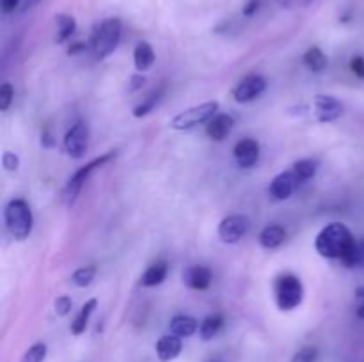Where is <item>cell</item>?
Wrapping results in <instances>:
<instances>
[{"instance_id": "cell-1", "label": "cell", "mask_w": 364, "mask_h": 362, "mask_svg": "<svg viewBox=\"0 0 364 362\" xmlns=\"http://www.w3.org/2000/svg\"><path fill=\"white\" fill-rule=\"evenodd\" d=\"M355 238L350 233L345 224L341 222H333L327 224L318 234H316L315 240V248L322 258L327 259H340L345 265L348 258L352 256L355 248Z\"/></svg>"}, {"instance_id": "cell-2", "label": "cell", "mask_w": 364, "mask_h": 362, "mask_svg": "<svg viewBox=\"0 0 364 362\" xmlns=\"http://www.w3.org/2000/svg\"><path fill=\"white\" fill-rule=\"evenodd\" d=\"M4 219H6L7 231L16 241H25L28 234L32 233L34 216H32L31 206L23 199L9 201V204L6 206V212H4Z\"/></svg>"}, {"instance_id": "cell-3", "label": "cell", "mask_w": 364, "mask_h": 362, "mask_svg": "<svg viewBox=\"0 0 364 362\" xmlns=\"http://www.w3.org/2000/svg\"><path fill=\"white\" fill-rule=\"evenodd\" d=\"M121 28L123 25H121L119 18H109L96 25L91 35V45L92 52L98 59H105L117 48L121 39Z\"/></svg>"}, {"instance_id": "cell-4", "label": "cell", "mask_w": 364, "mask_h": 362, "mask_svg": "<svg viewBox=\"0 0 364 362\" xmlns=\"http://www.w3.org/2000/svg\"><path fill=\"white\" fill-rule=\"evenodd\" d=\"M274 293H276V304L281 311H294L302 304L304 286L294 273H284V275L277 277L276 284H274Z\"/></svg>"}, {"instance_id": "cell-5", "label": "cell", "mask_w": 364, "mask_h": 362, "mask_svg": "<svg viewBox=\"0 0 364 362\" xmlns=\"http://www.w3.org/2000/svg\"><path fill=\"white\" fill-rule=\"evenodd\" d=\"M116 158V153L114 151H109L105 153V155H102L100 158H95L92 162L85 163L84 167H80V169L77 170V172L73 174V176L68 180L66 187H64V192H63V201L66 206H73L75 201H77L78 194L82 192V188H84V185L87 183V180L91 177V174L95 172L96 169H100V167H103L105 163H109L110 160Z\"/></svg>"}, {"instance_id": "cell-6", "label": "cell", "mask_w": 364, "mask_h": 362, "mask_svg": "<svg viewBox=\"0 0 364 362\" xmlns=\"http://www.w3.org/2000/svg\"><path fill=\"white\" fill-rule=\"evenodd\" d=\"M217 110H219V102H205L201 105L191 106L174 116V119L171 121V128L178 131L192 130L199 124L208 123L213 116H217Z\"/></svg>"}, {"instance_id": "cell-7", "label": "cell", "mask_w": 364, "mask_h": 362, "mask_svg": "<svg viewBox=\"0 0 364 362\" xmlns=\"http://www.w3.org/2000/svg\"><path fill=\"white\" fill-rule=\"evenodd\" d=\"M249 227H251V220L245 215L235 213V215H230L220 220L219 238L224 243H238L249 233Z\"/></svg>"}, {"instance_id": "cell-8", "label": "cell", "mask_w": 364, "mask_h": 362, "mask_svg": "<svg viewBox=\"0 0 364 362\" xmlns=\"http://www.w3.org/2000/svg\"><path fill=\"white\" fill-rule=\"evenodd\" d=\"M89 146V128L85 123H77L64 135V149L75 160L84 158Z\"/></svg>"}, {"instance_id": "cell-9", "label": "cell", "mask_w": 364, "mask_h": 362, "mask_svg": "<svg viewBox=\"0 0 364 362\" xmlns=\"http://www.w3.org/2000/svg\"><path fill=\"white\" fill-rule=\"evenodd\" d=\"M267 89V80L262 77V75H247L245 78H242L238 82L237 87L233 89V96H235V102L238 103H249L252 99L259 98V96L265 92Z\"/></svg>"}, {"instance_id": "cell-10", "label": "cell", "mask_w": 364, "mask_h": 362, "mask_svg": "<svg viewBox=\"0 0 364 362\" xmlns=\"http://www.w3.org/2000/svg\"><path fill=\"white\" fill-rule=\"evenodd\" d=\"M313 109H315V117L318 123H333V121L340 119L343 116V105L338 102L333 96L316 94L315 102H313Z\"/></svg>"}, {"instance_id": "cell-11", "label": "cell", "mask_w": 364, "mask_h": 362, "mask_svg": "<svg viewBox=\"0 0 364 362\" xmlns=\"http://www.w3.org/2000/svg\"><path fill=\"white\" fill-rule=\"evenodd\" d=\"M233 156L237 160L238 167L251 169L259 160V142L256 138H242L235 144Z\"/></svg>"}, {"instance_id": "cell-12", "label": "cell", "mask_w": 364, "mask_h": 362, "mask_svg": "<svg viewBox=\"0 0 364 362\" xmlns=\"http://www.w3.org/2000/svg\"><path fill=\"white\" fill-rule=\"evenodd\" d=\"M297 185L299 181L297 177H295V174L291 172V170H287V172L277 174V176L270 181L269 194L270 197L276 199V201H284V199H288L294 194Z\"/></svg>"}, {"instance_id": "cell-13", "label": "cell", "mask_w": 364, "mask_h": 362, "mask_svg": "<svg viewBox=\"0 0 364 362\" xmlns=\"http://www.w3.org/2000/svg\"><path fill=\"white\" fill-rule=\"evenodd\" d=\"M183 283L187 284L191 290L205 291L208 290L210 284H212V272H210L208 266L192 265L188 266V268H185Z\"/></svg>"}, {"instance_id": "cell-14", "label": "cell", "mask_w": 364, "mask_h": 362, "mask_svg": "<svg viewBox=\"0 0 364 362\" xmlns=\"http://www.w3.org/2000/svg\"><path fill=\"white\" fill-rule=\"evenodd\" d=\"M235 126V119L230 116V114H217L212 119L206 123V135H208L212 141H224L228 135L231 133Z\"/></svg>"}, {"instance_id": "cell-15", "label": "cell", "mask_w": 364, "mask_h": 362, "mask_svg": "<svg viewBox=\"0 0 364 362\" xmlns=\"http://www.w3.org/2000/svg\"><path fill=\"white\" fill-rule=\"evenodd\" d=\"M181 348H183L181 337L174 336V334H167V336H162L156 341V357L162 362H171L181 353Z\"/></svg>"}, {"instance_id": "cell-16", "label": "cell", "mask_w": 364, "mask_h": 362, "mask_svg": "<svg viewBox=\"0 0 364 362\" xmlns=\"http://www.w3.org/2000/svg\"><path fill=\"white\" fill-rule=\"evenodd\" d=\"M169 329L171 334L178 337H191L198 332L199 329V323L198 319L192 318L188 314H176L169 323Z\"/></svg>"}, {"instance_id": "cell-17", "label": "cell", "mask_w": 364, "mask_h": 362, "mask_svg": "<svg viewBox=\"0 0 364 362\" xmlns=\"http://www.w3.org/2000/svg\"><path fill=\"white\" fill-rule=\"evenodd\" d=\"M284 238H287V231H284V227L277 226V224H272V226H267L265 229L259 233L258 241L263 248H267V251H274V248H277L281 243H283Z\"/></svg>"}, {"instance_id": "cell-18", "label": "cell", "mask_w": 364, "mask_h": 362, "mask_svg": "<svg viewBox=\"0 0 364 362\" xmlns=\"http://www.w3.org/2000/svg\"><path fill=\"white\" fill-rule=\"evenodd\" d=\"M167 272H169V266L166 261H156L151 266L146 268V272L141 275V286L144 287H155L159 284H162L166 280Z\"/></svg>"}, {"instance_id": "cell-19", "label": "cell", "mask_w": 364, "mask_h": 362, "mask_svg": "<svg viewBox=\"0 0 364 362\" xmlns=\"http://www.w3.org/2000/svg\"><path fill=\"white\" fill-rule=\"evenodd\" d=\"M134 64L137 71H148L155 64V50L149 43L141 41L137 43L134 50Z\"/></svg>"}, {"instance_id": "cell-20", "label": "cell", "mask_w": 364, "mask_h": 362, "mask_svg": "<svg viewBox=\"0 0 364 362\" xmlns=\"http://www.w3.org/2000/svg\"><path fill=\"white\" fill-rule=\"evenodd\" d=\"M96 305H98V300H96V298H89V300L82 305L80 312H78L77 318L71 323V334H73V336H80V334L85 332L89 318H91V314L95 312Z\"/></svg>"}, {"instance_id": "cell-21", "label": "cell", "mask_w": 364, "mask_h": 362, "mask_svg": "<svg viewBox=\"0 0 364 362\" xmlns=\"http://www.w3.org/2000/svg\"><path fill=\"white\" fill-rule=\"evenodd\" d=\"M55 25H57V32H55V41L57 43H64L66 39H70L71 35L75 34L77 31V20L70 14H57L55 16Z\"/></svg>"}, {"instance_id": "cell-22", "label": "cell", "mask_w": 364, "mask_h": 362, "mask_svg": "<svg viewBox=\"0 0 364 362\" xmlns=\"http://www.w3.org/2000/svg\"><path fill=\"white\" fill-rule=\"evenodd\" d=\"M304 64L313 71V73H322V71H326L329 60H327V55L322 52L320 46H311V48H308V52L304 53Z\"/></svg>"}, {"instance_id": "cell-23", "label": "cell", "mask_w": 364, "mask_h": 362, "mask_svg": "<svg viewBox=\"0 0 364 362\" xmlns=\"http://www.w3.org/2000/svg\"><path fill=\"white\" fill-rule=\"evenodd\" d=\"M224 325V318L220 314H210L206 316L205 319L199 325V337L203 341H210L219 334V330L223 329Z\"/></svg>"}, {"instance_id": "cell-24", "label": "cell", "mask_w": 364, "mask_h": 362, "mask_svg": "<svg viewBox=\"0 0 364 362\" xmlns=\"http://www.w3.org/2000/svg\"><path fill=\"white\" fill-rule=\"evenodd\" d=\"M316 170H318V162L313 158L299 160V162H295L294 167H291V172L295 174L299 183H304V181L311 180L316 174Z\"/></svg>"}, {"instance_id": "cell-25", "label": "cell", "mask_w": 364, "mask_h": 362, "mask_svg": "<svg viewBox=\"0 0 364 362\" xmlns=\"http://www.w3.org/2000/svg\"><path fill=\"white\" fill-rule=\"evenodd\" d=\"M96 277V266H82V268L75 270L71 275V283L78 287H85L95 280Z\"/></svg>"}, {"instance_id": "cell-26", "label": "cell", "mask_w": 364, "mask_h": 362, "mask_svg": "<svg viewBox=\"0 0 364 362\" xmlns=\"http://www.w3.org/2000/svg\"><path fill=\"white\" fill-rule=\"evenodd\" d=\"M160 98H162V91L151 92V94L148 96V99H146V102H142L141 105L135 106V109H134V116H135V117H144V116H148V114L151 112L153 109H155L156 103L160 102Z\"/></svg>"}, {"instance_id": "cell-27", "label": "cell", "mask_w": 364, "mask_h": 362, "mask_svg": "<svg viewBox=\"0 0 364 362\" xmlns=\"http://www.w3.org/2000/svg\"><path fill=\"white\" fill-rule=\"evenodd\" d=\"M46 358V344L36 343L21 357V362H43Z\"/></svg>"}, {"instance_id": "cell-28", "label": "cell", "mask_w": 364, "mask_h": 362, "mask_svg": "<svg viewBox=\"0 0 364 362\" xmlns=\"http://www.w3.org/2000/svg\"><path fill=\"white\" fill-rule=\"evenodd\" d=\"M345 266H347V268H355V266H361V268H364V238L361 241L355 243L354 252H352L350 258L345 261Z\"/></svg>"}, {"instance_id": "cell-29", "label": "cell", "mask_w": 364, "mask_h": 362, "mask_svg": "<svg viewBox=\"0 0 364 362\" xmlns=\"http://www.w3.org/2000/svg\"><path fill=\"white\" fill-rule=\"evenodd\" d=\"M13 96H14L13 85H11L9 82H4V84L0 85V110H2V112H6V110L11 106V103H13Z\"/></svg>"}, {"instance_id": "cell-30", "label": "cell", "mask_w": 364, "mask_h": 362, "mask_svg": "<svg viewBox=\"0 0 364 362\" xmlns=\"http://www.w3.org/2000/svg\"><path fill=\"white\" fill-rule=\"evenodd\" d=\"M318 358V350L315 346H304L294 355L291 362H316Z\"/></svg>"}, {"instance_id": "cell-31", "label": "cell", "mask_w": 364, "mask_h": 362, "mask_svg": "<svg viewBox=\"0 0 364 362\" xmlns=\"http://www.w3.org/2000/svg\"><path fill=\"white\" fill-rule=\"evenodd\" d=\"M71 307H73V302L68 295H60L53 302V309H55L57 316H68L71 312Z\"/></svg>"}, {"instance_id": "cell-32", "label": "cell", "mask_w": 364, "mask_h": 362, "mask_svg": "<svg viewBox=\"0 0 364 362\" xmlns=\"http://www.w3.org/2000/svg\"><path fill=\"white\" fill-rule=\"evenodd\" d=\"M2 167L6 170H9V172H14V170H18V167H20V158H18L16 153H11V151H6L2 155Z\"/></svg>"}, {"instance_id": "cell-33", "label": "cell", "mask_w": 364, "mask_h": 362, "mask_svg": "<svg viewBox=\"0 0 364 362\" xmlns=\"http://www.w3.org/2000/svg\"><path fill=\"white\" fill-rule=\"evenodd\" d=\"M355 312L361 319H364V286L355 290Z\"/></svg>"}, {"instance_id": "cell-34", "label": "cell", "mask_w": 364, "mask_h": 362, "mask_svg": "<svg viewBox=\"0 0 364 362\" xmlns=\"http://www.w3.org/2000/svg\"><path fill=\"white\" fill-rule=\"evenodd\" d=\"M350 70L354 71V73L358 75V77H361L363 71H364V59H363L361 55L354 57V59L350 60Z\"/></svg>"}, {"instance_id": "cell-35", "label": "cell", "mask_w": 364, "mask_h": 362, "mask_svg": "<svg viewBox=\"0 0 364 362\" xmlns=\"http://www.w3.org/2000/svg\"><path fill=\"white\" fill-rule=\"evenodd\" d=\"M18 6H20V0H0V7H2L4 14L13 13Z\"/></svg>"}, {"instance_id": "cell-36", "label": "cell", "mask_w": 364, "mask_h": 362, "mask_svg": "<svg viewBox=\"0 0 364 362\" xmlns=\"http://www.w3.org/2000/svg\"><path fill=\"white\" fill-rule=\"evenodd\" d=\"M146 78L142 77V75H134V77L130 78V91H137V89H141L142 85H144Z\"/></svg>"}, {"instance_id": "cell-37", "label": "cell", "mask_w": 364, "mask_h": 362, "mask_svg": "<svg viewBox=\"0 0 364 362\" xmlns=\"http://www.w3.org/2000/svg\"><path fill=\"white\" fill-rule=\"evenodd\" d=\"M258 7H259V0H249L247 6L244 7V14L245 16H252V14L258 11Z\"/></svg>"}, {"instance_id": "cell-38", "label": "cell", "mask_w": 364, "mask_h": 362, "mask_svg": "<svg viewBox=\"0 0 364 362\" xmlns=\"http://www.w3.org/2000/svg\"><path fill=\"white\" fill-rule=\"evenodd\" d=\"M85 45L84 43H75L73 46H70V55H77L78 52H84Z\"/></svg>"}, {"instance_id": "cell-39", "label": "cell", "mask_w": 364, "mask_h": 362, "mask_svg": "<svg viewBox=\"0 0 364 362\" xmlns=\"http://www.w3.org/2000/svg\"><path fill=\"white\" fill-rule=\"evenodd\" d=\"M39 0H27V7H32V6H36V4H38Z\"/></svg>"}, {"instance_id": "cell-40", "label": "cell", "mask_w": 364, "mask_h": 362, "mask_svg": "<svg viewBox=\"0 0 364 362\" xmlns=\"http://www.w3.org/2000/svg\"><path fill=\"white\" fill-rule=\"evenodd\" d=\"M295 2H299V4H302V6H306V4H309V2H311V0H295Z\"/></svg>"}, {"instance_id": "cell-41", "label": "cell", "mask_w": 364, "mask_h": 362, "mask_svg": "<svg viewBox=\"0 0 364 362\" xmlns=\"http://www.w3.org/2000/svg\"><path fill=\"white\" fill-rule=\"evenodd\" d=\"M359 78H363V80H364V71H363V75H361V77H359Z\"/></svg>"}]
</instances>
